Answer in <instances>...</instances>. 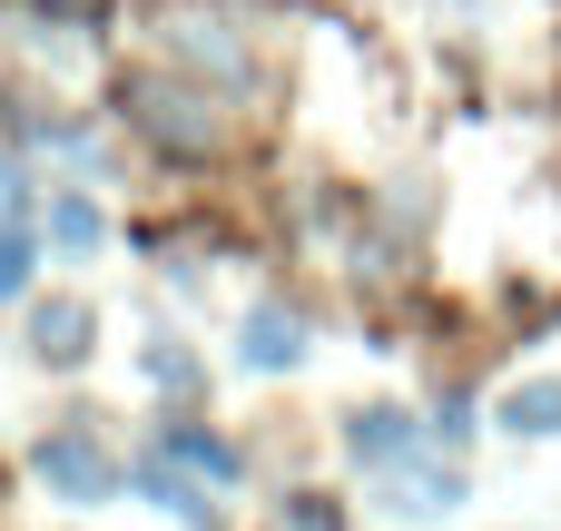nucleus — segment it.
<instances>
[{
    "mask_svg": "<svg viewBox=\"0 0 561 531\" xmlns=\"http://www.w3.org/2000/svg\"><path fill=\"white\" fill-rule=\"evenodd\" d=\"M503 434H561V374H533L503 394Z\"/></svg>",
    "mask_w": 561,
    "mask_h": 531,
    "instance_id": "6",
    "label": "nucleus"
},
{
    "mask_svg": "<svg viewBox=\"0 0 561 531\" xmlns=\"http://www.w3.org/2000/svg\"><path fill=\"white\" fill-rule=\"evenodd\" d=\"M138 483L158 493V512H178V522H207V493H197V483H178L168 463H138Z\"/></svg>",
    "mask_w": 561,
    "mask_h": 531,
    "instance_id": "9",
    "label": "nucleus"
},
{
    "mask_svg": "<svg viewBox=\"0 0 561 531\" xmlns=\"http://www.w3.org/2000/svg\"><path fill=\"white\" fill-rule=\"evenodd\" d=\"M49 10H89V0H49Z\"/></svg>",
    "mask_w": 561,
    "mask_h": 531,
    "instance_id": "12",
    "label": "nucleus"
},
{
    "mask_svg": "<svg viewBox=\"0 0 561 531\" xmlns=\"http://www.w3.org/2000/svg\"><path fill=\"white\" fill-rule=\"evenodd\" d=\"M30 355H39V365H79V355H89V305H79V296H49V305L30 315Z\"/></svg>",
    "mask_w": 561,
    "mask_h": 531,
    "instance_id": "3",
    "label": "nucleus"
},
{
    "mask_svg": "<svg viewBox=\"0 0 561 531\" xmlns=\"http://www.w3.org/2000/svg\"><path fill=\"white\" fill-rule=\"evenodd\" d=\"M345 453H355V463H404V453H414V424H404L394 404H375V414L345 424Z\"/></svg>",
    "mask_w": 561,
    "mask_h": 531,
    "instance_id": "5",
    "label": "nucleus"
},
{
    "mask_svg": "<svg viewBox=\"0 0 561 531\" xmlns=\"http://www.w3.org/2000/svg\"><path fill=\"white\" fill-rule=\"evenodd\" d=\"M168 453H178V463H197L207 483H237V453H227L217 434H197V424H178V434H168Z\"/></svg>",
    "mask_w": 561,
    "mask_h": 531,
    "instance_id": "8",
    "label": "nucleus"
},
{
    "mask_svg": "<svg viewBox=\"0 0 561 531\" xmlns=\"http://www.w3.org/2000/svg\"><path fill=\"white\" fill-rule=\"evenodd\" d=\"M187 49H197V59H217V79H237V69H247V59H237V39H227L217 20H187Z\"/></svg>",
    "mask_w": 561,
    "mask_h": 531,
    "instance_id": "10",
    "label": "nucleus"
},
{
    "mask_svg": "<svg viewBox=\"0 0 561 531\" xmlns=\"http://www.w3.org/2000/svg\"><path fill=\"white\" fill-rule=\"evenodd\" d=\"M39 483H49L59 503H108V483H118V473L99 463V443H89V434H49V443H39Z\"/></svg>",
    "mask_w": 561,
    "mask_h": 531,
    "instance_id": "2",
    "label": "nucleus"
},
{
    "mask_svg": "<svg viewBox=\"0 0 561 531\" xmlns=\"http://www.w3.org/2000/svg\"><path fill=\"white\" fill-rule=\"evenodd\" d=\"M0 187H10V168H0Z\"/></svg>",
    "mask_w": 561,
    "mask_h": 531,
    "instance_id": "13",
    "label": "nucleus"
},
{
    "mask_svg": "<svg viewBox=\"0 0 561 531\" xmlns=\"http://www.w3.org/2000/svg\"><path fill=\"white\" fill-rule=\"evenodd\" d=\"M128 118H138L158 148H178V158H207V148H217V108H207L197 89H178V79H128Z\"/></svg>",
    "mask_w": 561,
    "mask_h": 531,
    "instance_id": "1",
    "label": "nucleus"
},
{
    "mask_svg": "<svg viewBox=\"0 0 561 531\" xmlns=\"http://www.w3.org/2000/svg\"><path fill=\"white\" fill-rule=\"evenodd\" d=\"M49 246H59V256H89V246H99V207H89V197H59V207H49Z\"/></svg>",
    "mask_w": 561,
    "mask_h": 531,
    "instance_id": "7",
    "label": "nucleus"
},
{
    "mask_svg": "<svg viewBox=\"0 0 561 531\" xmlns=\"http://www.w3.org/2000/svg\"><path fill=\"white\" fill-rule=\"evenodd\" d=\"M20 286H30V236L0 227V296H20Z\"/></svg>",
    "mask_w": 561,
    "mask_h": 531,
    "instance_id": "11",
    "label": "nucleus"
},
{
    "mask_svg": "<svg viewBox=\"0 0 561 531\" xmlns=\"http://www.w3.org/2000/svg\"><path fill=\"white\" fill-rule=\"evenodd\" d=\"M296 355H306V325H296L286 305H256V315H247V365H256V374H286Z\"/></svg>",
    "mask_w": 561,
    "mask_h": 531,
    "instance_id": "4",
    "label": "nucleus"
}]
</instances>
